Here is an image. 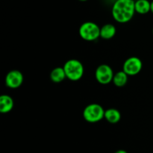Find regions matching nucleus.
Masks as SVG:
<instances>
[{"label":"nucleus","instance_id":"obj_16","mask_svg":"<svg viewBox=\"0 0 153 153\" xmlns=\"http://www.w3.org/2000/svg\"><path fill=\"white\" fill-rule=\"evenodd\" d=\"M79 1H80V2H87V1H88V0H79Z\"/></svg>","mask_w":153,"mask_h":153},{"label":"nucleus","instance_id":"obj_17","mask_svg":"<svg viewBox=\"0 0 153 153\" xmlns=\"http://www.w3.org/2000/svg\"><path fill=\"white\" fill-rule=\"evenodd\" d=\"M152 34H153V28H152Z\"/></svg>","mask_w":153,"mask_h":153},{"label":"nucleus","instance_id":"obj_8","mask_svg":"<svg viewBox=\"0 0 153 153\" xmlns=\"http://www.w3.org/2000/svg\"><path fill=\"white\" fill-rule=\"evenodd\" d=\"M14 106L12 97L8 94H1L0 96V112L3 114L10 112Z\"/></svg>","mask_w":153,"mask_h":153},{"label":"nucleus","instance_id":"obj_3","mask_svg":"<svg viewBox=\"0 0 153 153\" xmlns=\"http://www.w3.org/2000/svg\"><path fill=\"white\" fill-rule=\"evenodd\" d=\"M79 34L83 40L94 41L100 37V27L96 22L88 21L80 26Z\"/></svg>","mask_w":153,"mask_h":153},{"label":"nucleus","instance_id":"obj_7","mask_svg":"<svg viewBox=\"0 0 153 153\" xmlns=\"http://www.w3.org/2000/svg\"><path fill=\"white\" fill-rule=\"evenodd\" d=\"M24 76L22 72L18 70H11L6 74L4 82L10 88H17L22 84Z\"/></svg>","mask_w":153,"mask_h":153},{"label":"nucleus","instance_id":"obj_9","mask_svg":"<svg viewBox=\"0 0 153 153\" xmlns=\"http://www.w3.org/2000/svg\"><path fill=\"white\" fill-rule=\"evenodd\" d=\"M117 28L114 24L107 23L100 28V38L105 40H109L116 34Z\"/></svg>","mask_w":153,"mask_h":153},{"label":"nucleus","instance_id":"obj_1","mask_svg":"<svg viewBox=\"0 0 153 153\" xmlns=\"http://www.w3.org/2000/svg\"><path fill=\"white\" fill-rule=\"evenodd\" d=\"M134 0H116L111 8L114 20L120 23H126L134 16L135 12Z\"/></svg>","mask_w":153,"mask_h":153},{"label":"nucleus","instance_id":"obj_12","mask_svg":"<svg viewBox=\"0 0 153 153\" xmlns=\"http://www.w3.org/2000/svg\"><path fill=\"white\" fill-rule=\"evenodd\" d=\"M67 78L65 71L63 67H56L50 73V79L51 80L55 83H59L61 82L64 79Z\"/></svg>","mask_w":153,"mask_h":153},{"label":"nucleus","instance_id":"obj_15","mask_svg":"<svg viewBox=\"0 0 153 153\" xmlns=\"http://www.w3.org/2000/svg\"><path fill=\"white\" fill-rule=\"evenodd\" d=\"M150 12H152L153 14V0L151 2V4H150Z\"/></svg>","mask_w":153,"mask_h":153},{"label":"nucleus","instance_id":"obj_5","mask_svg":"<svg viewBox=\"0 0 153 153\" xmlns=\"http://www.w3.org/2000/svg\"><path fill=\"white\" fill-rule=\"evenodd\" d=\"M114 70L110 65L102 64L97 68L95 71L96 80L102 85H107L112 82L114 77Z\"/></svg>","mask_w":153,"mask_h":153},{"label":"nucleus","instance_id":"obj_10","mask_svg":"<svg viewBox=\"0 0 153 153\" xmlns=\"http://www.w3.org/2000/svg\"><path fill=\"white\" fill-rule=\"evenodd\" d=\"M104 118L111 124H116L121 118V113L117 109L109 108L105 111Z\"/></svg>","mask_w":153,"mask_h":153},{"label":"nucleus","instance_id":"obj_2","mask_svg":"<svg viewBox=\"0 0 153 153\" xmlns=\"http://www.w3.org/2000/svg\"><path fill=\"white\" fill-rule=\"evenodd\" d=\"M67 79L71 81H78L82 79L85 73L83 64L76 58L69 59L63 66Z\"/></svg>","mask_w":153,"mask_h":153},{"label":"nucleus","instance_id":"obj_11","mask_svg":"<svg viewBox=\"0 0 153 153\" xmlns=\"http://www.w3.org/2000/svg\"><path fill=\"white\" fill-rule=\"evenodd\" d=\"M151 2L149 0H136L134 2L135 12L139 14H146L150 12Z\"/></svg>","mask_w":153,"mask_h":153},{"label":"nucleus","instance_id":"obj_13","mask_svg":"<svg viewBox=\"0 0 153 153\" xmlns=\"http://www.w3.org/2000/svg\"><path fill=\"white\" fill-rule=\"evenodd\" d=\"M128 75L126 74L123 70H120L117 73L114 74L113 77V80L112 82H114L116 86L117 87H123L128 82Z\"/></svg>","mask_w":153,"mask_h":153},{"label":"nucleus","instance_id":"obj_4","mask_svg":"<svg viewBox=\"0 0 153 153\" xmlns=\"http://www.w3.org/2000/svg\"><path fill=\"white\" fill-rule=\"evenodd\" d=\"M105 110L100 104L92 103L87 105L83 110V117L85 121L96 123L101 121L105 116Z\"/></svg>","mask_w":153,"mask_h":153},{"label":"nucleus","instance_id":"obj_14","mask_svg":"<svg viewBox=\"0 0 153 153\" xmlns=\"http://www.w3.org/2000/svg\"><path fill=\"white\" fill-rule=\"evenodd\" d=\"M114 153H128V152H127L124 149H119V150H117V151L115 152Z\"/></svg>","mask_w":153,"mask_h":153},{"label":"nucleus","instance_id":"obj_6","mask_svg":"<svg viewBox=\"0 0 153 153\" xmlns=\"http://www.w3.org/2000/svg\"><path fill=\"white\" fill-rule=\"evenodd\" d=\"M143 68L141 59L137 56H131L127 58L123 64V70L128 76H134L140 72Z\"/></svg>","mask_w":153,"mask_h":153}]
</instances>
